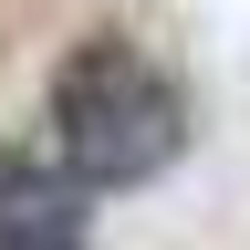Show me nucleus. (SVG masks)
<instances>
[{
  "mask_svg": "<svg viewBox=\"0 0 250 250\" xmlns=\"http://www.w3.org/2000/svg\"><path fill=\"white\" fill-rule=\"evenodd\" d=\"M42 146L94 198L156 188L188 156V83H177V62H156L136 31H83V42H62L52 83H42Z\"/></svg>",
  "mask_w": 250,
  "mask_h": 250,
  "instance_id": "obj_1",
  "label": "nucleus"
},
{
  "mask_svg": "<svg viewBox=\"0 0 250 250\" xmlns=\"http://www.w3.org/2000/svg\"><path fill=\"white\" fill-rule=\"evenodd\" d=\"M0 250H94V188L42 136H0Z\"/></svg>",
  "mask_w": 250,
  "mask_h": 250,
  "instance_id": "obj_2",
  "label": "nucleus"
}]
</instances>
